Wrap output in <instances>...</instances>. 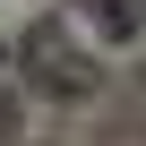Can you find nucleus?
Returning <instances> with one entry per match:
<instances>
[{
	"label": "nucleus",
	"mask_w": 146,
	"mask_h": 146,
	"mask_svg": "<svg viewBox=\"0 0 146 146\" xmlns=\"http://www.w3.org/2000/svg\"><path fill=\"white\" fill-rule=\"evenodd\" d=\"M26 78H35L43 95H95V60L69 43L60 26H35V35H26Z\"/></svg>",
	"instance_id": "obj_1"
},
{
	"label": "nucleus",
	"mask_w": 146,
	"mask_h": 146,
	"mask_svg": "<svg viewBox=\"0 0 146 146\" xmlns=\"http://www.w3.org/2000/svg\"><path fill=\"white\" fill-rule=\"evenodd\" d=\"M78 9H86V17H95V26H103V35H112V43H120V35H137V26H146V0H78Z\"/></svg>",
	"instance_id": "obj_2"
}]
</instances>
